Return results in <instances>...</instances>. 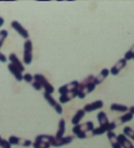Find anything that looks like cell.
Segmentation results:
<instances>
[{
    "label": "cell",
    "mask_w": 134,
    "mask_h": 148,
    "mask_svg": "<svg viewBox=\"0 0 134 148\" xmlns=\"http://www.w3.org/2000/svg\"><path fill=\"white\" fill-rule=\"evenodd\" d=\"M94 123L92 121L85 122L83 124H79V125H75V126L72 127V133L74 135H77L80 133H86V134H89L92 136V132L94 131Z\"/></svg>",
    "instance_id": "6da1fadb"
},
{
    "label": "cell",
    "mask_w": 134,
    "mask_h": 148,
    "mask_svg": "<svg viewBox=\"0 0 134 148\" xmlns=\"http://www.w3.org/2000/svg\"><path fill=\"white\" fill-rule=\"evenodd\" d=\"M33 60V43L31 40H25L23 51V62L25 65H30Z\"/></svg>",
    "instance_id": "7a4b0ae2"
},
{
    "label": "cell",
    "mask_w": 134,
    "mask_h": 148,
    "mask_svg": "<svg viewBox=\"0 0 134 148\" xmlns=\"http://www.w3.org/2000/svg\"><path fill=\"white\" fill-rule=\"evenodd\" d=\"M34 79L41 84V87H43V89L45 90V93H48V95H52V93H53L55 88H53V86L47 80V78L45 76H43V75H41V74H36V75H34Z\"/></svg>",
    "instance_id": "3957f363"
},
{
    "label": "cell",
    "mask_w": 134,
    "mask_h": 148,
    "mask_svg": "<svg viewBox=\"0 0 134 148\" xmlns=\"http://www.w3.org/2000/svg\"><path fill=\"white\" fill-rule=\"evenodd\" d=\"M117 127V123L116 122H110L107 125H102V126L95 127L94 131L92 132V136H97V135H103V134H107L108 132H114Z\"/></svg>",
    "instance_id": "277c9868"
},
{
    "label": "cell",
    "mask_w": 134,
    "mask_h": 148,
    "mask_svg": "<svg viewBox=\"0 0 134 148\" xmlns=\"http://www.w3.org/2000/svg\"><path fill=\"white\" fill-rule=\"evenodd\" d=\"M79 85H80V82L77 81V80H73L71 82H69L67 85L62 86L60 87L59 89H58V92L61 95H66V93H69V92H72V91H75L77 90L79 88Z\"/></svg>",
    "instance_id": "5b68a950"
},
{
    "label": "cell",
    "mask_w": 134,
    "mask_h": 148,
    "mask_svg": "<svg viewBox=\"0 0 134 148\" xmlns=\"http://www.w3.org/2000/svg\"><path fill=\"white\" fill-rule=\"evenodd\" d=\"M44 98H45V100L48 102V104L51 106V108H53V109H55V111L57 112L59 115H60V114H62L63 110H62L61 104L55 100V99L52 98L51 95H48V93H45V92H44Z\"/></svg>",
    "instance_id": "8992f818"
},
{
    "label": "cell",
    "mask_w": 134,
    "mask_h": 148,
    "mask_svg": "<svg viewBox=\"0 0 134 148\" xmlns=\"http://www.w3.org/2000/svg\"><path fill=\"white\" fill-rule=\"evenodd\" d=\"M11 27H12L13 30H16V31L18 32V33H19L23 38L28 40V37H30L28 32H27V30H26L25 27H23L21 23H19V21H12L11 22Z\"/></svg>",
    "instance_id": "52a82bcc"
},
{
    "label": "cell",
    "mask_w": 134,
    "mask_h": 148,
    "mask_svg": "<svg viewBox=\"0 0 134 148\" xmlns=\"http://www.w3.org/2000/svg\"><path fill=\"white\" fill-rule=\"evenodd\" d=\"M74 139V136H63L60 139H56L53 138V140L51 142V146L53 147H61V146H66V145H69L71 144Z\"/></svg>",
    "instance_id": "ba28073f"
},
{
    "label": "cell",
    "mask_w": 134,
    "mask_h": 148,
    "mask_svg": "<svg viewBox=\"0 0 134 148\" xmlns=\"http://www.w3.org/2000/svg\"><path fill=\"white\" fill-rule=\"evenodd\" d=\"M104 106V102L102 100H96L94 102H91L83 108V110L86 112V113H89V112L96 111V110H99V109H103Z\"/></svg>",
    "instance_id": "9c48e42d"
},
{
    "label": "cell",
    "mask_w": 134,
    "mask_h": 148,
    "mask_svg": "<svg viewBox=\"0 0 134 148\" xmlns=\"http://www.w3.org/2000/svg\"><path fill=\"white\" fill-rule=\"evenodd\" d=\"M125 66H127V60H125L124 58L119 59L118 62L112 66V68L110 69V74L114 75V76L118 75L119 73H120V71L125 67Z\"/></svg>",
    "instance_id": "30bf717a"
},
{
    "label": "cell",
    "mask_w": 134,
    "mask_h": 148,
    "mask_svg": "<svg viewBox=\"0 0 134 148\" xmlns=\"http://www.w3.org/2000/svg\"><path fill=\"white\" fill-rule=\"evenodd\" d=\"M9 60H10V64L14 65L16 67H18L22 73H24V71H25V67H24V65L21 63V60L19 59V57H18L14 53H11L10 55H9Z\"/></svg>",
    "instance_id": "8fae6325"
},
{
    "label": "cell",
    "mask_w": 134,
    "mask_h": 148,
    "mask_svg": "<svg viewBox=\"0 0 134 148\" xmlns=\"http://www.w3.org/2000/svg\"><path fill=\"white\" fill-rule=\"evenodd\" d=\"M8 69H9V71H10L11 74L14 76V78H16V81H22L23 80V74H22V71H21L20 69L16 67L14 65H12V64H9L8 65Z\"/></svg>",
    "instance_id": "7c38bea8"
},
{
    "label": "cell",
    "mask_w": 134,
    "mask_h": 148,
    "mask_svg": "<svg viewBox=\"0 0 134 148\" xmlns=\"http://www.w3.org/2000/svg\"><path fill=\"white\" fill-rule=\"evenodd\" d=\"M118 140L122 148H134V145L132 144V142L124 135L123 133L118 135Z\"/></svg>",
    "instance_id": "4fadbf2b"
},
{
    "label": "cell",
    "mask_w": 134,
    "mask_h": 148,
    "mask_svg": "<svg viewBox=\"0 0 134 148\" xmlns=\"http://www.w3.org/2000/svg\"><path fill=\"white\" fill-rule=\"evenodd\" d=\"M75 97H77V90L72 91V92H69V93H66V95H61L60 98H59V103H60V104L68 103L69 101L73 100Z\"/></svg>",
    "instance_id": "5bb4252c"
},
{
    "label": "cell",
    "mask_w": 134,
    "mask_h": 148,
    "mask_svg": "<svg viewBox=\"0 0 134 148\" xmlns=\"http://www.w3.org/2000/svg\"><path fill=\"white\" fill-rule=\"evenodd\" d=\"M107 137H108L109 143H110L112 148H122L118 140V135H116L114 132H108L107 133Z\"/></svg>",
    "instance_id": "9a60e30c"
},
{
    "label": "cell",
    "mask_w": 134,
    "mask_h": 148,
    "mask_svg": "<svg viewBox=\"0 0 134 148\" xmlns=\"http://www.w3.org/2000/svg\"><path fill=\"white\" fill-rule=\"evenodd\" d=\"M109 75H110V70L107 68H104L97 76H95V85H100L102 82H103L104 80L106 79L107 77H108Z\"/></svg>",
    "instance_id": "2e32d148"
},
{
    "label": "cell",
    "mask_w": 134,
    "mask_h": 148,
    "mask_svg": "<svg viewBox=\"0 0 134 148\" xmlns=\"http://www.w3.org/2000/svg\"><path fill=\"white\" fill-rule=\"evenodd\" d=\"M64 133H66V121H64V119H60L59 124H58L57 133H56V135H55V138H56V139H60V138L63 137Z\"/></svg>",
    "instance_id": "e0dca14e"
},
{
    "label": "cell",
    "mask_w": 134,
    "mask_h": 148,
    "mask_svg": "<svg viewBox=\"0 0 134 148\" xmlns=\"http://www.w3.org/2000/svg\"><path fill=\"white\" fill-rule=\"evenodd\" d=\"M85 114H86V112L84 111L83 109L77 110L76 113H75V114L73 115L72 119H71V123H72L74 126H75V125H79V124H80V122L83 120V117L85 116Z\"/></svg>",
    "instance_id": "ac0fdd59"
},
{
    "label": "cell",
    "mask_w": 134,
    "mask_h": 148,
    "mask_svg": "<svg viewBox=\"0 0 134 148\" xmlns=\"http://www.w3.org/2000/svg\"><path fill=\"white\" fill-rule=\"evenodd\" d=\"M110 110L114 112H120V113H127L129 112V108L123 104H119V103H112L110 106Z\"/></svg>",
    "instance_id": "d6986e66"
},
{
    "label": "cell",
    "mask_w": 134,
    "mask_h": 148,
    "mask_svg": "<svg viewBox=\"0 0 134 148\" xmlns=\"http://www.w3.org/2000/svg\"><path fill=\"white\" fill-rule=\"evenodd\" d=\"M97 121H98V123H99V126H102V125H107V124L110 123L108 120V116H107V114H106V112H104V111H100L97 114Z\"/></svg>",
    "instance_id": "ffe728a7"
},
{
    "label": "cell",
    "mask_w": 134,
    "mask_h": 148,
    "mask_svg": "<svg viewBox=\"0 0 134 148\" xmlns=\"http://www.w3.org/2000/svg\"><path fill=\"white\" fill-rule=\"evenodd\" d=\"M133 114L131 113V112H127V113H124L123 115H121V116L118 119V122L120 124H124V123H128V122L132 121L133 120Z\"/></svg>",
    "instance_id": "44dd1931"
},
{
    "label": "cell",
    "mask_w": 134,
    "mask_h": 148,
    "mask_svg": "<svg viewBox=\"0 0 134 148\" xmlns=\"http://www.w3.org/2000/svg\"><path fill=\"white\" fill-rule=\"evenodd\" d=\"M33 147L34 148H50L51 144L48 142H44V140H35L33 143Z\"/></svg>",
    "instance_id": "7402d4cb"
},
{
    "label": "cell",
    "mask_w": 134,
    "mask_h": 148,
    "mask_svg": "<svg viewBox=\"0 0 134 148\" xmlns=\"http://www.w3.org/2000/svg\"><path fill=\"white\" fill-rule=\"evenodd\" d=\"M123 134L129 138V139H132L134 142V128L130 126H125L123 128Z\"/></svg>",
    "instance_id": "603a6c76"
},
{
    "label": "cell",
    "mask_w": 134,
    "mask_h": 148,
    "mask_svg": "<svg viewBox=\"0 0 134 148\" xmlns=\"http://www.w3.org/2000/svg\"><path fill=\"white\" fill-rule=\"evenodd\" d=\"M19 146H22V147H30V146H33V142L30 140V139H25V138H20L19 140Z\"/></svg>",
    "instance_id": "cb8c5ba5"
},
{
    "label": "cell",
    "mask_w": 134,
    "mask_h": 148,
    "mask_svg": "<svg viewBox=\"0 0 134 148\" xmlns=\"http://www.w3.org/2000/svg\"><path fill=\"white\" fill-rule=\"evenodd\" d=\"M127 62L128 60H131V59H133L134 58V44L132 45V47L130 48L129 51L125 53V55H124V57H123Z\"/></svg>",
    "instance_id": "d4e9b609"
},
{
    "label": "cell",
    "mask_w": 134,
    "mask_h": 148,
    "mask_svg": "<svg viewBox=\"0 0 134 148\" xmlns=\"http://www.w3.org/2000/svg\"><path fill=\"white\" fill-rule=\"evenodd\" d=\"M7 37H8V31H7V30H1V31H0V47H1L2 44L5 43Z\"/></svg>",
    "instance_id": "484cf974"
},
{
    "label": "cell",
    "mask_w": 134,
    "mask_h": 148,
    "mask_svg": "<svg viewBox=\"0 0 134 148\" xmlns=\"http://www.w3.org/2000/svg\"><path fill=\"white\" fill-rule=\"evenodd\" d=\"M9 143L13 146V145H18L19 144V140H20V137H18V136H16V135H11L10 137H9Z\"/></svg>",
    "instance_id": "4316f807"
},
{
    "label": "cell",
    "mask_w": 134,
    "mask_h": 148,
    "mask_svg": "<svg viewBox=\"0 0 134 148\" xmlns=\"http://www.w3.org/2000/svg\"><path fill=\"white\" fill-rule=\"evenodd\" d=\"M23 80L25 82H28V84H32L34 81V76H32L31 74H23Z\"/></svg>",
    "instance_id": "83f0119b"
},
{
    "label": "cell",
    "mask_w": 134,
    "mask_h": 148,
    "mask_svg": "<svg viewBox=\"0 0 134 148\" xmlns=\"http://www.w3.org/2000/svg\"><path fill=\"white\" fill-rule=\"evenodd\" d=\"M0 147L1 148H12V145L9 143V140L7 139H1L0 142Z\"/></svg>",
    "instance_id": "f1b7e54d"
},
{
    "label": "cell",
    "mask_w": 134,
    "mask_h": 148,
    "mask_svg": "<svg viewBox=\"0 0 134 148\" xmlns=\"http://www.w3.org/2000/svg\"><path fill=\"white\" fill-rule=\"evenodd\" d=\"M32 85V87L34 88V89L36 90V91H41V90H43V87H41V85L38 82V81H36V80L34 79V81L31 84Z\"/></svg>",
    "instance_id": "f546056e"
},
{
    "label": "cell",
    "mask_w": 134,
    "mask_h": 148,
    "mask_svg": "<svg viewBox=\"0 0 134 148\" xmlns=\"http://www.w3.org/2000/svg\"><path fill=\"white\" fill-rule=\"evenodd\" d=\"M88 135H89V134H86V133H80V134L76 135V137L80 138V139H85V138L88 137Z\"/></svg>",
    "instance_id": "4dcf8cb0"
},
{
    "label": "cell",
    "mask_w": 134,
    "mask_h": 148,
    "mask_svg": "<svg viewBox=\"0 0 134 148\" xmlns=\"http://www.w3.org/2000/svg\"><path fill=\"white\" fill-rule=\"evenodd\" d=\"M7 60H8L7 56H5V55H3L2 53H0V62H1V63H5Z\"/></svg>",
    "instance_id": "1f68e13d"
},
{
    "label": "cell",
    "mask_w": 134,
    "mask_h": 148,
    "mask_svg": "<svg viewBox=\"0 0 134 148\" xmlns=\"http://www.w3.org/2000/svg\"><path fill=\"white\" fill-rule=\"evenodd\" d=\"M3 24H5V19H3L2 16H0V27H2Z\"/></svg>",
    "instance_id": "d6a6232c"
},
{
    "label": "cell",
    "mask_w": 134,
    "mask_h": 148,
    "mask_svg": "<svg viewBox=\"0 0 134 148\" xmlns=\"http://www.w3.org/2000/svg\"><path fill=\"white\" fill-rule=\"evenodd\" d=\"M129 112H131V113L134 115V106H131V108H129Z\"/></svg>",
    "instance_id": "836d02e7"
},
{
    "label": "cell",
    "mask_w": 134,
    "mask_h": 148,
    "mask_svg": "<svg viewBox=\"0 0 134 148\" xmlns=\"http://www.w3.org/2000/svg\"><path fill=\"white\" fill-rule=\"evenodd\" d=\"M1 139H2V138H1V136H0V142H1Z\"/></svg>",
    "instance_id": "e575fe53"
},
{
    "label": "cell",
    "mask_w": 134,
    "mask_h": 148,
    "mask_svg": "<svg viewBox=\"0 0 134 148\" xmlns=\"http://www.w3.org/2000/svg\"><path fill=\"white\" fill-rule=\"evenodd\" d=\"M133 128H134V127H133Z\"/></svg>",
    "instance_id": "d590c367"
},
{
    "label": "cell",
    "mask_w": 134,
    "mask_h": 148,
    "mask_svg": "<svg viewBox=\"0 0 134 148\" xmlns=\"http://www.w3.org/2000/svg\"><path fill=\"white\" fill-rule=\"evenodd\" d=\"M133 59H134V58H133Z\"/></svg>",
    "instance_id": "8d00e7d4"
}]
</instances>
